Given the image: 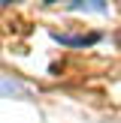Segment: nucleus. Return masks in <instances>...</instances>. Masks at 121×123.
Returning a JSON list of instances; mask_svg holds the SVG:
<instances>
[{
  "mask_svg": "<svg viewBox=\"0 0 121 123\" xmlns=\"http://www.w3.org/2000/svg\"><path fill=\"white\" fill-rule=\"evenodd\" d=\"M54 39L58 42H64V45H94L97 39H100V36H67V33H54Z\"/></svg>",
  "mask_w": 121,
  "mask_h": 123,
  "instance_id": "f257e3e1",
  "label": "nucleus"
},
{
  "mask_svg": "<svg viewBox=\"0 0 121 123\" xmlns=\"http://www.w3.org/2000/svg\"><path fill=\"white\" fill-rule=\"evenodd\" d=\"M9 93H21V84L12 78H0V96H9Z\"/></svg>",
  "mask_w": 121,
  "mask_h": 123,
  "instance_id": "f03ea898",
  "label": "nucleus"
}]
</instances>
